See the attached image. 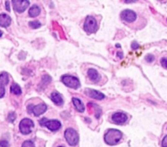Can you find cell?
I'll return each mask as SVG.
<instances>
[{"instance_id":"obj_1","label":"cell","mask_w":167,"mask_h":147,"mask_svg":"<svg viewBox=\"0 0 167 147\" xmlns=\"http://www.w3.org/2000/svg\"><path fill=\"white\" fill-rule=\"evenodd\" d=\"M122 137V133L117 129H109L104 135V141L108 145H114L118 144Z\"/></svg>"},{"instance_id":"obj_2","label":"cell","mask_w":167,"mask_h":147,"mask_svg":"<svg viewBox=\"0 0 167 147\" xmlns=\"http://www.w3.org/2000/svg\"><path fill=\"white\" fill-rule=\"evenodd\" d=\"M64 137L66 139L67 142L71 146H74L78 142V134L73 128H68L64 132Z\"/></svg>"},{"instance_id":"obj_3","label":"cell","mask_w":167,"mask_h":147,"mask_svg":"<svg viewBox=\"0 0 167 147\" xmlns=\"http://www.w3.org/2000/svg\"><path fill=\"white\" fill-rule=\"evenodd\" d=\"M84 31L88 34H92L97 31V22L96 20L93 17H87L84 23Z\"/></svg>"},{"instance_id":"obj_4","label":"cell","mask_w":167,"mask_h":147,"mask_svg":"<svg viewBox=\"0 0 167 147\" xmlns=\"http://www.w3.org/2000/svg\"><path fill=\"white\" fill-rule=\"evenodd\" d=\"M62 82L64 83V84L66 85L67 87H69L71 88L77 89L80 87V81L78 78H75L73 76L71 75H64L61 78Z\"/></svg>"},{"instance_id":"obj_5","label":"cell","mask_w":167,"mask_h":147,"mask_svg":"<svg viewBox=\"0 0 167 147\" xmlns=\"http://www.w3.org/2000/svg\"><path fill=\"white\" fill-rule=\"evenodd\" d=\"M33 127H34V122L30 119H23L20 123V131L22 134H30L31 132V128Z\"/></svg>"},{"instance_id":"obj_6","label":"cell","mask_w":167,"mask_h":147,"mask_svg":"<svg viewBox=\"0 0 167 147\" xmlns=\"http://www.w3.org/2000/svg\"><path fill=\"white\" fill-rule=\"evenodd\" d=\"M40 124L42 126H46L51 131H57L61 127V123L56 119L47 120V119H43L40 120Z\"/></svg>"},{"instance_id":"obj_7","label":"cell","mask_w":167,"mask_h":147,"mask_svg":"<svg viewBox=\"0 0 167 147\" xmlns=\"http://www.w3.org/2000/svg\"><path fill=\"white\" fill-rule=\"evenodd\" d=\"M121 18L123 21H125L131 23V22L135 21V20H136V13L134 11L127 9V10H124L123 12H122V13H121Z\"/></svg>"},{"instance_id":"obj_8","label":"cell","mask_w":167,"mask_h":147,"mask_svg":"<svg viewBox=\"0 0 167 147\" xmlns=\"http://www.w3.org/2000/svg\"><path fill=\"white\" fill-rule=\"evenodd\" d=\"M13 8L16 12H23L30 5V2L29 1H12Z\"/></svg>"},{"instance_id":"obj_9","label":"cell","mask_w":167,"mask_h":147,"mask_svg":"<svg viewBox=\"0 0 167 147\" xmlns=\"http://www.w3.org/2000/svg\"><path fill=\"white\" fill-rule=\"evenodd\" d=\"M31 108L32 109H31L30 113L33 112L35 116H39V115H43V113L47 110V106L44 103H42V104H39L35 106H31Z\"/></svg>"},{"instance_id":"obj_10","label":"cell","mask_w":167,"mask_h":147,"mask_svg":"<svg viewBox=\"0 0 167 147\" xmlns=\"http://www.w3.org/2000/svg\"><path fill=\"white\" fill-rule=\"evenodd\" d=\"M113 121L116 123H118V124H121V123H124L127 120V115L126 114L122 112H118L114 114L113 117Z\"/></svg>"},{"instance_id":"obj_11","label":"cell","mask_w":167,"mask_h":147,"mask_svg":"<svg viewBox=\"0 0 167 147\" xmlns=\"http://www.w3.org/2000/svg\"><path fill=\"white\" fill-rule=\"evenodd\" d=\"M85 93H86V95H87L88 97L94 98V99L102 100L104 98V95L103 93L100 92L93 90V89H86Z\"/></svg>"},{"instance_id":"obj_12","label":"cell","mask_w":167,"mask_h":147,"mask_svg":"<svg viewBox=\"0 0 167 147\" xmlns=\"http://www.w3.org/2000/svg\"><path fill=\"white\" fill-rule=\"evenodd\" d=\"M12 22L11 17L7 14H0V26L7 27Z\"/></svg>"},{"instance_id":"obj_13","label":"cell","mask_w":167,"mask_h":147,"mask_svg":"<svg viewBox=\"0 0 167 147\" xmlns=\"http://www.w3.org/2000/svg\"><path fill=\"white\" fill-rule=\"evenodd\" d=\"M51 99L55 104L58 105V106H61L64 103V100H63L62 97L60 93L57 92H53L51 96Z\"/></svg>"},{"instance_id":"obj_14","label":"cell","mask_w":167,"mask_h":147,"mask_svg":"<svg viewBox=\"0 0 167 147\" xmlns=\"http://www.w3.org/2000/svg\"><path fill=\"white\" fill-rule=\"evenodd\" d=\"M73 105H74L76 110H77L78 112H83L84 110H85V107H84L83 103H82V102L78 99V98L73 97Z\"/></svg>"},{"instance_id":"obj_15","label":"cell","mask_w":167,"mask_h":147,"mask_svg":"<svg viewBox=\"0 0 167 147\" xmlns=\"http://www.w3.org/2000/svg\"><path fill=\"white\" fill-rule=\"evenodd\" d=\"M88 76H89V78H90V79L92 80V81H94V82H96V81H98L99 79H100V74H99V73L97 72V70H95V69H88Z\"/></svg>"},{"instance_id":"obj_16","label":"cell","mask_w":167,"mask_h":147,"mask_svg":"<svg viewBox=\"0 0 167 147\" xmlns=\"http://www.w3.org/2000/svg\"><path fill=\"white\" fill-rule=\"evenodd\" d=\"M39 13H40V8L37 5H34L33 7H31L30 8V11H29V15L31 17H38Z\"/></svg>"},{"instance_id":"obj_17","label":"cell","mask_w":167,"mask_h":147,"mask_svg":"<svg viewBox=\"0 0 167 147\" xmlns=\"http://www.w3.org/2000/svg\"><path fill=\"white\" fill-rule=\"evenodd\" d=\"M11 92L15 95H21V88L16 83H13L11 86Z\"/></svg>"},{"instance_id":"obj_18","label":"cell","mask_w":167,"mask_h":147,"mask_svg":"<svg viewBox=\"0 0 167 147\" xmlns=\"http://www.w3.org/2000/svg\"><path fill=\"white\" fill-rule=\"evenodd\" d=\"M0 81L2 82V84H7L9 82L8 74L6 72H2V74H0Z\"/></svg>"},{"instance_id":"obj_19","label":"cell","mask_w":167,"mask_h":147,"mask_svg":"<svg viewBox=\"0 0 167 147\" xmlns=\"http://www.w3.org/2000/svg\"><path fill=\"white\" fill-rule=\"evenodd\" d=\"M29 25H30V27L33 29H38L41 26V23L39 21H34L30 22Z\"/></svg>"},{"instance_id":"obj_20","label":"cell","mask_w":167,"mask_h":147,"mask_svg":"<svg viewBox=\"0 0 167 147\" xmlns=\"http://www.w3.org/2000/svg\"><path fill=\"white\" fill-rule=\"evenodd\" d=\"M22 147H35V144L30 141H26L23 143Z\"/></svg>"},{"instance_id":"obj_21","label":"cell","mask_w":167,"mask_h":147,"mask_svg":"<svg viewBox=\"0 0 167 147\" xmlns=\"http://www.w3.org/2000/svg\"><path fill=\"white\" fill-rule=\"evenodd\" d=\"M5 95V88L3 84H2L1 83H0V98L3 97Z\"/></svg>"},{"instance_id":"obj_22","label":"cell","mask_w":167,"mask_h":147,"mask_svg":"<svg viewBox=\"0 0 167 147\" xmlns=\"http://www.w3.org/2000/svg\"><path fill=\"white\" fill-rule=\"evenodd\" d=\"M161 64L163 67L167 69V57H164L161 60Z\"/></svg>"},{"instance_id":"obj_23","label":"cell","mask_w":167,"mask_h":147,"mask_svg":"<svg viewBox=\"0 0 167 147\" xmlns=\"http://www.w3.org/2000/svg\"><path fill=\"white\" fill-rule=\"evenodd\" d=\"M145 59L146 61H148V62H152V61H153V60H154V56H152V54H148L146 56Z\"/></svg>"},{"instance_id":"obj_24","label":"cell","mask_w":167,"mask_h":147,"mask_svg":"<svg viewBox=\"0 0 167 147\" xmlns=\"http://www.w3.org/2000/svg\"><path fill=\"white\" fill-rule=\"evenodd\" d=\"M16 119V115H15V113H10L8 115V120L10 122H13L14 120H15Z\"/></svg>"},{"instance_id":"obj_25","label":"cell","mask_w":167,"mask_h":147,"mask_svg":"<svg viewBox=\"0 0 167 147\" xmlns=\"http://www.w3.org/2000/svg\"><path fill=\"white\" fill-rule=\"evenodd\" d=\"M9 144L7 141H0V147H8Z\"/></svg>"},{"instance_id":"obj_26","label":"cell","mask_w":167,"mask_h":147,"mask_svg":"<svg viewBox=\"0 0 167 147\" xmlns=\"http://www.w3.org/2000/svg\"><path fill=\"white\" fill-rule=\"evenodd\" d=\"M162 147H167V136H165V138L163 139Z\"/></svg>"},{"instance_id":"obj_27","label":"cell","mask_w":167,"mask_h":147,"mask_svg":"<svg viewBox=\"0 0 167 147\" xmlns=\"http://www.w3.org/2000/svg\"><path fill=\"white\" fill-rule=\"evenodd\" d=\"M139 48V44L136 42H133L132 43V48L133 49H137Z\"/></svg>"},{"instance_id":"obj_28","label":"cell","mask_w":167,"mask_h":147,"mask_svg":"<svg viewBox=\"0 0 167 147\" xmlns=\"http://www.w3.org/2000/svg\"><path fill=\"white\" fill-rule=\"evenodd\" d=\"M6 8L7 11H10V7H9V2H6Z\"/></svg>"},{"instance_id":"obj_29","label":"cell","mask_w":167,"mask_h":147,"mask_svg":"<svg viewBox=\"0 0 167 147\" xmlns=\"http://www.w3.org/2000/svg\"><path fill=\"white\" fill-rule=\"evenodd\" d=\"M118 56H120L121 58H122V56H123V54H122V53H118Z\"/></svg>"},{"instance_id":"obj_30","label":"cell","mask_w":167,"mask_h":147,"mask_svg":"<svg viewBox=\"0 0 167 147\" xmlns=\"http://www.w3.org/2000/svg\"><path fill=\"white\" fill-rule=\"evenodd\" d=\"M2 31H0V37L2 36Z\"/></svg>"},{"instance_id":"obj_31","label":"cell","mask_w":167,"mask_h":147,"mask_svg":"<svg viewBox=\"0 0 167 147\" xmlns=\"http://www.w3.org/2000/svg\"><path fill=\"white\" fill-rule=\"evenodd\" d=\"M117 47H118V48H120V47H121L120 44H117Z\"/></svg>"},{"instance_id":"obj_32","label":"cell","mask_w":167,"mask_h":147,"mask_svg":"<svg viewBox=\"0 0 167 147\" xmlns=\"http://www.w3.org/2000/svg\"><path fill=\"white\" fill-rule=\"evenodd\" d=\"M59 147H63V146H59Z\"/></svg>"}]
</instances>
